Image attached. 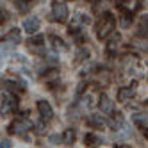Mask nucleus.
Instances as JSON below:
<instances>
[{"instance_id":"nucleus-1","label":"nucleus","mask_w":148,"mask_h":148,"mask_svg":"<svg viewBox=\"0 0 148 148\" xmlns=\"http://www.w3.org/2000/svg\"><path fill=\"white\" fill-rule=\"evenodd\" d=\"M114 25H116L114 16L111 13H103L100 16V20H98V23H97V36L100 39H105L114 30Z\"/></svg>"},{"instance_id":"nucleus-2","label":"nucleus","mask_w":148,"mask_h":148,"mask_svg":"<svg viewBox=\"0 0 148 148\" xmlns=\"http://www.w3.org/2000/svg\"><path fill=\"white\" fill-rule=\"evenodd\" d=\"M18 107V98L14 93H4L2 95V102H0V114L2 116H7L14 112Z\"/></svg>"},{"instance_id":"nucleus-3","label":"nucleus","mask_w":148,"mask_h":148,"mask_svg":"<svg viewBox=\"0 0 148 148\" xmlns=\"http://www.w3.org/2000/svg\"><path fill=\"white\" fill-rule=\"evenodd\" d=\"M52 18H54L56 22H59V23L66 22V18H68V5L64 2H61V0H54V2H52Z\"/></svg>"},{"instance_id":"nucleus-4","label":"nucleus","mask_w":148,"mask_h":148,"mask_svg":"<svg viewBox=\"0 0 148 148\" xmlns=\"http://www.w3.org/2000/svg\"><path fill=\"white\" fill-rule=\"evenodd\" d=\"M30 127H32L30 120H27V118H18V120H14V121L11 123V127H9V132L22 136V134H25L27 130H30Z\"/></svg>"},{"instance_id":"nucleus-5","label":"nucleus","mask_w":148,"mask_h":148,"mask_svg":"<svg viewBox=\"0 0 148 148\" xmlns=\"http://www.w3.org/2000/svg\"><path fill=\"white\" fill-rule=\"evenodd\" d=\"M38 111H39L41 120H43V121H50L52 118H54V111H52L50 103L47 100H39L38 102Z\"/></svg>"},{"instance_id":"nucleus-6","label":"nucleus","mask_w":148,"mask_h":148,"mask_svg":"<svg viewBox=\"0 0 148 148\" xmlns=\"http://www.w3.org/2000/svg\"><path fill=\"white\" fill-rule=\"evenodd\" d=\"M98 107L103 114H112L114 112V102L107 97V95H100L98 98Z\"/></svg>"},{"instance_id":"nucleus-7","label":"nucleus","mask_w":148,"mask_h":148,"mask_svg":"<svg viewBox=\"0 0 148 148\" xmlns=\"http://www.w3.org/2000/svg\"><path fill=\"white\" fill-rule=\"evenodd\" d=\"M136 91H137V84L136 82H132L130 86H127V88H121L118 91V102H127L129 98H132L136 95Z\"/></svg>"},{"instance_id":"nucleus-8","label":"nucleus","mask_w":148,"mask_h":148,"mask_svg":"<svg viewBox=\"0 0 148 148\" xmlns=\"http://www.w3.org/2000/svg\"><path fill=\"white\" fill-rule=\"evenodd\" d=\"M23 29L27 34H36L39 29V18L38 16H29L23 20Z\"/></svg>"},{"instance_id":"nucleus-9","label":"nucleus","mask_w":148,"mask_h":148,"mask_svg":"<svg viewBox=\"0 0 148 148\" xmlns=\"http://www.w3.org/2000/svg\"><path fill=\"white\" fill-rule=\"evenodd\" d=\"M43 41H45V38L41 36V34H36V36H32V38H29V41H27V47L32 50V52H43Z\"/></svg>"},{"instance_id":"nucleus-10","label":"nucleus","mask_w":148,"mask_h":148,"mask_svg":"<svg viewBox=\"0 0 148 148\" xmlns=\"http://www.w3.org/2000/svg\"><path fill=\"white\" fill-rule=\"evenodd\" d=\"M88 125L89 127H95V129H105V125H107V123H105V120L102 118V116L100 114H91L89 116V118H88Z\"/></svg>"},{"instance_id":"nucleus-11","label":"nucleus","mask_w":148,"mask_h":148,"mask_svg":"<svg viewBox=\"0 0 148 148\" xmlns=\"http://www.w3.org/2000/svg\"><path fill=\"white\" fill-rule=\"evenodd\" d=\"M120 7L127 9L129 13H136V11H139V7H141V0H125V2L120 4Z\"/></svg>"},{"instance_id":"nucleus-12","label":"nucleus","mask_w":148,"mask_h":148,"mask_svg":"<svg viewBox=\"0 0 148 148\" xmlns=\"http://www.w3.org/2000/svg\"><path fill=\"white\" fill-rule=\"evenodd\" d=\"M61 137H62V143L64 145H73L75 143V137H77V132H75V129H66Z\"/></svg>"},{"instance_id":"nucleus-13","label":"nucleus","mask_w":148,"mask_h":148,"mask_svg":"<svg viewBox=\"0 0 148 148\" xmlns=\"http://www.w3.org/2000/svg\"><path fill=\"white\" fill-rule=\"evenodd\" d=\"M111 127H112V130H120L123 129V116L120 112H114V118L111 121Z\"/></svg>"},{"instance_id":"nucleus-14","label":"nucleus","mask_w":148,"mask_h":148,"mask_svg":"<svg viewBox=\"0 0 148 148\" xmlns=\"http://www.w3.org/2000/svg\"><path fill=\"white\" fill-rule=\"evenodd\" d=\"M20 39H22L20 29H16V27H14V29L11 30V32L7 34V41H9V43H14V45H16V43H20Z\"/></svg>"},{"instance_id":"nucleus-15","label":"nucleus","mask_w":148,"mask_h":148,"mask_svg":"<svg viewBox=\"0 0 148 148\" xmlns=\"http://www.w3.org/2000/svg\"><path fill=\"white\" fill-rule=\"evenodd\" d=\"M32 5H34L32 0H16V7H18L22 13H27Z\"/></svg>"},{"instance_id":"nucleus-16","label":"nucleus","mask_w":148,"mask_h":148,"mask_svg":"<svg viewBox=\"0 0 148 148\" xmlns=\"http://www.w3.org/2000/svg\"><path fill=\"white\" fill-rule=\"evenodd\" d=\"M98 136L97 134H86V136H84V145H88V146H95V145H98Z\"/></svg>"},{"instance_id":"nucleus-17","label":"nucleus","mask_w":148,"mask_h":148,"mask_svg":"<svg viewBox=\"0 0 148 148\" xmlns=\"http://www.w3.org/2000/svg\"><path fill=\"white\" fill-rule=\"evenodd\" d=\"M139 34L148 36V14L141 16V22H139Z\"/></svg>"},{"instance_id":"nucleus-18","label":"nucleus","mask_w":148,"mask_h":148,"mask_svg":"<svg viewBox=\"0 0 148 148\" xmlns=\"http://www.w3.org/2000/svg\"><path fill=\"white\" fill-rule=\"evenodd\" d=\"M132 120H134V123H137V125H139L141 127V129H143V125H146V116L145 114H139V112H136V114H132Z\"/></svg>"},{"instance_id":"nucleus-19","label":"nucleus","mask_w":148,"mask_h":148,"mask_svg":"<svg viewBox=\"0 0 148 148\" xmlns=\"http://www.w3.org/2000/svg\"><path fill=\"white\" fill-rule=\"evenodd\" d=\"M52 45H54V48H59V50H66V45H62V39L61 38H56V36H52Z\"/></svg>"},{"instance_id":"nucleus-20","label":"nucleus","mask_w":148,"mask_h":148,"mask_svg":"<svg viewBox=\"0 0 148 148\" xmlns=\"http://www.w3.org/2000/svg\"><path fill=\"white\" fill-rule=\"evenodd\" d=\"M130 22H132V14L129 11H125L123 13V18H121V27H129Z\"/></svg>"},{"instance_id":"nucleus-21","label":"nucleus","mask_w":148,"mask_h":148,"mask_svg":"<svg viewBox=\"0 0 148 148\" xmlns=\"http://www.w3.org/2000/svg\"><path fill=\"white\" fill-rule=\"evenodd\" d=\"M88 56H89V50H88V48H80V50L77 52V61H84V59H88Z\"/></svg>"},{"instance_id":"nucleus-22","label":"nucleus","mask_w":148,"mask_h":148,"mask_svg":"<svg viewBox=\"0 0 148 148\" xmlns=\"http://www.w3.org/2000/svg\"><path fill=\"white\" fill-rule=\"evenodd\" d=\"M50 143H54V145L62 143V137H61V136H50Z\"/></svg>"},{"instance_id":"nucleus-23","label":"nucleus","mask_w":148,"mask_h":148,"mask_svg":"<svg viewBox=\"0 0 148 148\" xmlns=\"http://www.w3.org/2000/svg\"><path fill=\"white\" fill-rule=\"evenodd\" d=\"M0 148H11V141H7V139L0 141Z\"/></svg>"},{"instance_id":"nucleus-24","label":"nucleus","mask_w":148,"mask_h":148,"mask_svg":"<svg viewBox=\"0 0 148 148\" xmlns=\"http://www.w3.org/2000/svg\"><path fill=\"white\" fill-rule=\"evenodd\" d=\"M41 132H45V125H43V123L38 125V134H41Z\"/></svg>"},{"instance_id":"nucleus-25","label":"nucleus","mask_w":148,"mask_h":148,"mask_svg":"<svg viewBox=\"0 0 148 148\" xmlns=\"http://www.w3.org/2000/svg\"><path fill=\"white\" fill-rule=\"evenodd\" d=\"M4 20H5V13L2 11V9H0V23H2V22H4Z\"/></svg>"},{"instance_id":"nucleus-26","label":"nucleus","mask_w":148,"mask_h":148,"mask_svg":"<svg viewBox=\"0 0 148 148\" xmlns=\"http://www.w3.org/2000/svg\"><path fill=\"white\" fill-rule=\"evenodd\" d=\"M118 148H132V146H129V145H121V146H118Z\"/></svg>"},{"instance_id":"nucleus-27","label":"nucleus","mask_w":148,"mask_h":148,"mask_svg":"<svg viewBox=\"0 0 148 148\" xmlns=\"http://www.w3.org/2000/svg\"><path fill=\"white\" fill-rule=\"evenodd\" d=\"M146 105H148V102H146Z\"/></svg>"}]
</instances>
